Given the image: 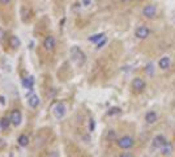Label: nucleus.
I'll return each instance as SVG.
<instances>
[{"label": "nucleus", "mask_w": 175, "mask_h": 157, "mask_svg": "<svg viewBox=\"0 0 175 157\" xmlns=\"http://www.w3.org/2000/svg\"><path fill=\"white\" fill-rule=\"evenodd\" d=\"M42 47H43V50L47 51V52H52L55 50V47H56V38L54 36H46L45 38H43V41H42Z\"/></svg>", "instance_id": "2"}, {"label": "nucleus", "mask_w": 175, "mask_h": 157, "mask_svg": "<svg viewBox=\"0 0 175 157\" xmlns=\"http://www.w3.org/2000/svg\"><path fill=\"white\" fill-rule=\"evenodd\" d=\"M161 153H162V156H170L173 153V145H171V143H166L165 145L161 148Z\"/></svg>", "instance_id": "16"}, {"label": "nucleus", "mask_w": 175, "mask_h": 157, "mask_svg": "<svg viewBox=\"0 0 175 157\" xmlns=\"http://www.w3.org/2000/svg\"><path fill=\"white\" fill-rule=\"evenodd\" d=\"M170 64H171V60H170L169 56H163V58L160 59L158 67H160L161 69H169V68H170Z\"/></svg>", "instance_id": "12"}, {"label": "nucleus", "mask_w": 175, "mask_h": 157, "mask_svg": "<svg viewBox=\"0 0 175 157\" xmlns=\"http://www.w3.org/2000/svg\"><path fill=\"white\" fill-rule=\"evenodd\" d=\"M93 130H94V120L90 119V131H93Z\"/></svg>", "instance_id": "26"}, {"label": "nucleus", "mask_w": 175, "mask_h": 157, "mask_svg": "<svg viewBox=\"0 0 175 157\" xmlns=\"http://www.w3.org/2000/svg\"><path fill=\"white\" fill-rule=\"evenodd\" d=\"M120 2H122V3H128L129 0H120Z\"/></svg>", "instance_id": "28"}, {"label": "nucleus", "mask_w": 175, "mask_h": 157, "mask_svg": "<svg viewBox=\"0 0 175 157\" xmlns=\"http://www.w3.org/2000/svg\"><path fill=\"white\" fill-rule=\"evenodd\" d=\"M11 2L12 0H0V4H2V5H8Z\"/></svg>", "instance_id": "25"}, {"label": "nucleus", "mask_w": 175, "mask_h": 157, "mask_svg": "<svg viewBox=\"0 0 175 157\" xmlns=\"http://www.w3.org/2000/svg\"><path fill=\"white\" fill-rule=\"evenodd\" d=\"M150 36V29L146 25H140L135 30V37L137 39H146Z\"/></svg>", "instance_id": "6"}, {"label": "nucleus", "mask_w": 175, "mask_h": 157, "mask_svg": "<svg viewBox=\"0 0 175 157\" xmlns=\"http://www.w3.org/2000/svg\"><path fill=\"white\" fill-rule=\"evenodd\" d=\"M145 71H146V73H148V75H149V76H152L153 73H154V65H153L152 63H149V64L146 65Z\"/></svg>", "instance_id": "20"}, {"label": "nucleus", "mask_w": 175, "mask_h": 157, "mask_svg": "<svg viewBox=\"0 0 175 157\" xmlns=\"http://www.w3.org/2000/svg\"><path fill=\"white\" fill-rule=\"evenodd\" d=\"M142 16L148 20H153L157 16V7L154 4H146L142 8Z\"/></svg>", "instance_id": "4"}, {"label": "nucleus", "mask_w": 175, "mask_h": 157, "mask_svg": "<svg viewBox=\"0 0 175 157\" xmlns=\"http://www.w3.org/2000/svg\"><path fill=\"white\" fill-rule=\"evenodd\" d=\"M0 102H2V103H5V98H3V97H0Z\"/></svg>", "instance_id": "27"}, {"label": "nucleus", "mask_w": 175, "mask_h": 157, "mask_svg": "<svg viewBox=\"0 0 175 157\" xmlns=\"http://www.w3.org/2000/svg\"><path fill=\"white\" fill-rule=\"evenodd\" d=\"M11 124H12V122H11L9 117H3L2 119H0V128H2L3 131H7L8 128H9Z\"/></svg>", "instance_id": "13"}, {"label": "nucleus", "mask_w": 175, "mask_h": 157, "mask_svg": "<svg viewBox=\"0 0 175 157\" xmlns=\"http://www.w3.org/2000/svg\"><path fill=\"white\" fill-rule=\"evenodd\" d=\"M166 143H167V140H166V138L163 136V135H157V136L153 139L152 147H153V148H158V149H161V148H162Z\"/></svg>", "instance_id": "9"}, {"label": "nucleus", "mask_w": 175, "mask_h": 157, "mask_svg": "<svg viewBox=\"0 0 175 157\" xmlns=\"http://www.w3.org/2000/svg\"><path fill=\"white\" fill-rule=\"evenodd\" d=\"M116 144L119 148H122V149H129V148H132L135 145V140H133L132 136L125 135V136H122V138L118 139Z\"/></svg>", "instance_id": "3"}, {"label": "nucleus", "mask_w": 175, "mask_h": 157, "mask_svg": "<svg viewBox=\"0 0 175 157\" xmlns=\"http://www.w3.org/2000/svg\"><path fill=\"white\" fill-rule=\"evenodd\" d=\"M157 119H158V114H157L156 111H148L146 114H145V120H146V123L148 124H153V123H156Z\"/></svg>", "instance_id": "10"}, {"label": "nucleus", "mask_w": 175, "mask_h": 157, "mask_svg": "<svg viewBox=\"0 0 175 157\" xmlns=\"http://www.w3.org/2000/svg\"><path fill=\"white\" fill-rule=\"evenodd\" d=\"M7 147V143L5 140H3V139H0V149H3V148Z\"/></svg>", "instance_id": "24"}, {"label": "nucleus", "mask_w": 175, "mask_h": 157, "mask_svg": "<svg viewBox=\"0 0 175 157\" xmlns=\"http://www.w3.org/2000/svg\"><path fill=\"white\" fill-rule=\"evenodd\" d=\"M20 46H21V41L19 37L17 36L9 37V47H12V49H19Z\"/></svg>", "instance_id": "14"}, {"label": "nucleus", "mask_w": 175, "mask_h": 157, "mask_svg": "<svg viewBox=\"0 0 175 157\" xmlns=\"http://www.w3.org/2000/svg\"><path fill=\"white\" fill-rule=\"evenodd\" d=\"M33 84H34V78H33V76L26 77V78H24V80H22V85L25 86L26 89H29V90L33 89Z\"/></svg>", "instance_id": "18"}, {"label": "nucleus", "mask_w": 175, "mask_h": 157, "mask_svg": "<svg viewBox=\"0 0 175 157\" xmlns=\"http://www.w3.org/2000/svg\"><path fill=\"white\" fill-rule=\"evenodd\" d=\"M17 143H19V145L22 147V148L28 147L29 145V136H28V135H25V134L20 135L19 139H17Z\"/></svg>", "instance_id": "15"}, {"label": "nucleus", "mask_w": 175, "mask_h": 157, "mask_svg": "<svg viewBox=\"0 0 175 157\" xmlns=\"http://www.w3.org/2000/svg\"><path fill=\"white\" fill-rule=\"evenodd\" d=\"M132 89L135 92H142L145 89V81L141 77H135L132 80Z\"/></svg>", "instance_id": "8"}, {"label": "nucleus", "mask_w": 175, "mask_h": 157, "mask_svg": "<svg viewBox=\"0 0 175 157\" xmlns=\"http://www.w3.org/2000/svg\"><path fill=\"white\" fill-rule=\"evenodd\" d=\"M107 138L108 139H115V131H110V132H108V135H107Z\"/></svg>", "instance_id": "23"}, {"label": "nucleus", "mask_w": 175, "mask_h": 157, "mask_svg": "<svg viewBox=\"0 0 175 157\" xmlns=\"http://www.w3.org/2000/svg\"><path fill=\"white\" fill-rule=\"evenodd\" d=\"M11 122H12V126H15V127H19L22 123V114H21V111L19 109H13L11 111Z\"/></svg>", "instance_id": "7"}, {"label": "nucleus", "mask_w": 175, "mask_h": 157, "mask_svg": "<svg viewBox=\"0 0 175 157\" xmlns=\"http://www.w3.org/2000/svg\"><path fill=\"white\" fill-rule=\"evenodd\" d=\"M28 103H29V106L32 109H37L39 106V103H41V99H39V97L37 94H32L29 97V99H28Z\"/></svg>", "instance_id": "11"}, {"label": "nucleus", "mask_w": 175, "mask_h": 157, "mask_svg": "<svg viewBox=\"0 0 175 157\" xmlns=\"http://www.w3.org/2000/svg\"><path fill=\"white\" fill-rule=\"evenodd\" d=\"M139 2H140V0H139Z\"/></svg>", "instance_id": "29"}, {"label": "nucleus", "mask_w": 175, "mask_h": 157, "mask_svg": "<svg viewBox=\"0 0 175 157\" xmlns=\"http://www.w3.org/2000/svg\"><path fill=\"white\" fill-rule=\"evenodd\" d=\"M119 157H135V155L133 153H131V152H123Z\"/></svg>", "instance_id": "22"}, {"label": "nucleus", "mask_w": 175, "mask_h": 157, "mask_svg": "<svg viewBox=\"0 0 175 157\" xmlns=\"http://www.w3.org/2000/svg\"><path fill=\"white\" fill-rule=\"evenodd\" d=\"M120 113H122V109H120V107H111L110 110L107 111V114L111 117V115H116V114H120Z\"/></svg>", "instance_id": "19"}, {"label": "nucleus", "mask_w": 175, "mask_h": 157, "mask_svg": "<svg viewBox=\"0 0 175 157\" xmlns=\"http://www.w3.org/2000/svg\"><path fill=\"white\" fill-rule=\"evenodd\" d=\"M71 58H72L73 62H75V64H77V65H82L86 60L85 52L82 51L78 46L71 47Z\"/></svg>", "instance_id": "1"}, {"label": "nucleus", "mask_w": 175, "mask_h": 157, "mask_svg": "<svg viewBox=\"0 0 175 157\" xmlns=\"http://www.w3.org/2000/svg\"><path fill=\"white\" fill-rule=\"evenodd\" d=\"M65 113H67V107H65V105L63 102H58L52 107V115H54L56 119H62L65 115Z\"/></svg>", "instance_id": "5"}, {"label": "nucleus", "mask_w": 175, "mask_h": 157, "mask_svg": "<svg viewBox=\"0 0 175 157\" xmlns=\"http://www.w3.org/2000/svg\"><path fill=\"white\" fill-rule=\"evenodd\" d=\"M106 42H107V38L105 37L103 39H101V41H99V42H98L95 46H97V49H101V47H103L105 45H106Z\"/></svg>", "instance_id": "21"}, {"label": "nucleus", "mask_w": 175, "mask_h": 157, "mask_svg": "<svg viewBox=\"0 0 175 157\" xmlns=\"http://www.w3.org/2000/svg\"><path fill=\"white\" fill-rule=\"evenodd\" d=\"M105 37V33H98V34H93V36H90L89 37V42H91V43H95V45H97V43L101 41V39H103Z\"/></svg>", "instance_id": "17"}]
</instances>
